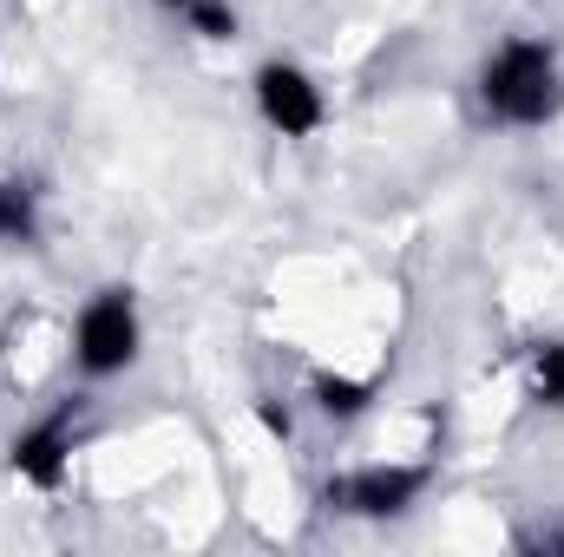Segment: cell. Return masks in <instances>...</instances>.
<instances>
[{
  "instance_id": "6da1fadb",
  "label": "cell",
  "mask_w": 564,
  "mask_h": 557,
  "mask_svg": "<svg viewBox=\"0 0 564 557\" xmlns=\"http://www.w3.org/2000/svg\"><path fill=\"white\" fill-rule=\"evenodd\" d=\"M473 106L499 132H545L564 119V53L552 33H506L473 73Z\"/></svg>"
},
{
  "instance_id": "ba28073f",
  "label": "cell",
  "mask_w": 564,
  "mask_h": 557,
  "mask_svg": "<svg viewBox=\"0 0 564 557\" xmlns=\"http://www.w3.org/2000/svg\"><path fill=\"white\" fill-rule=\"evenodd\" d=\"M525 401L539 414H564V335H545L525 348Z\"/></svg>"
},
{
  "instance_id": "30bf717a",
  "label": "cell",
  "mask_w": 564,
  "mask_h": 557,
  "mask_svg": "<svg viewBox=\"0 0 564 557\" xmlns=\"http://www.w3.org/2000/svg\"><path fill=\"white\" fill-rule=\"evenodd\" d=\"M257 419H263V433H270V439H289V433H295V419H289V407H270V401H257Z\"/></svg>"
},
{
  "instance_id": "9c48e42d",
  "label": "cell",
  "mask_w": 564,
  "mask_h": 557,
  "mask_svg": "<svg viewBox=\"0 0 564 557\" xmlns=\"http://www.w3.org/2000/svg\"><path fill=\"white\" fill-rule=\"evenodd\" d=\"M177 20H184L197 40H210V46H230V40L243 33V13H237V0H191Z\"/></svg>"
},
{
  "instance_id": "3957f363",
  "label": "cell",
  "mask_w": 564,
  "mask_h": 557,
  "mask_svg": "<svg viewBox=\"0 0 564 557\" xmlns=\"http://www.w3.org/2000/svg\"><path fill=\"white\" fill-rule=\"evenodd\" d=\"M433 466L426 459H368V466H348L322 485V505L335 518H355V525H401L408 512H421L426 492H433Z\"/></svg>"
},
{
  "instance_id": "8992f818",
  "label": "cell",
  "mask_w": 564,
  "mask_h": 557,
  "mask_svg": "<svg viewBox=\"0 0 564 557\" xmlns=\"http://www.w3.org/2000/svg\"><path fill=\"white\" fill-rule=\"evenodd\" d=\"M381 401V381L375 374H348V368H315L308 374V407L328 419V426H355Z\"/></svg>"
},
{
  "instance_id": "52a82bcc",
  "label": "cell",
  "mask_w": 564,
  "mask_h": 557,
  "mask_svg": "<svg viewBox=\"0 0 564 557\" xmlns=\"http://www.w3.org/2000/svg\"><path fill=\"white\" fill-rule=\"evenodd\" d=\"M46 197L33 177H0V250H40Z\"/></svg>"
},
{
  "instance_id": "8fae6325",
  "label": "cell",
  "mask_w": 564,
  "mask_h": 557,
  "mask_svg": "<svg viewBox=\"0 0 564 557\" xmlns=\"http://www.w3.org/2000/svg\"><path fill=\"white\" fill-rule=\"evenodd\" d=\"M532 551H564V525H552V532H539V538H532Z\"/></svg>"
},
{
  "instance_id": "7c38bea8",
  "label": "cell",
  "mask_w": 564,
  "mask_h": 557,
  "mask_svg": "<svg viewBox=\"0 0 564 557\" xmlns=\"http://www.w3.org/2000/svg\"><path fill=\"white\" fill-rule=\"evenodd\" d=\"M151 7H164V13H184V7H191V0H151Z\"/></svg>"
},
{
  "instance_id": "7a4b0ae2",
  "label": "cell",
  "mask_w": 564,
  "mask_h": 557,
  "mask_svg": "<svg viewBox=\"0 0 564 557\" xmlns=\"http://www.w3.org/2000/svg\"><path fill=\"white\" fill-rule=\"evenodd\" d=\"M73 374L79 381H126L144 361V302L132 282H99L73 315Z\"/></svg>"
},
{
  "instance_id": "277c9868",
  "label": "cell",
  "mask_w": 564,
  "mask_h": 557,
  "mask_svg": "<svg viewBox=\"0 0 564 557\" xmlns=\"http://www.w3.org/2000/svg\"><path fill=\"white\" fill-rule=\"evenodd\" d=\"M250 106H257V119L289 144L322 139V125H328V92H322V79H315L302 59H289V53L257 59V73H250Z\"/></svg>"
},
{
  "instance_id": "5b68a950",
  "label": "cell",
  "mask_w": 564,
  "mask_h": 557,
  "mask_svg": "<svg viewBox=\"0 0 564 557\" xmlns=\"http://www.w3.org/2000/svg\"><path fill=\"white\" fill-rule=\"evenodd\" d=\"M73 452H79V401H66V407H53V414L13 426V439H7V472H13L20 485H33V492H59L66 472H73Z\"/></svg>"
}]
</instances>
